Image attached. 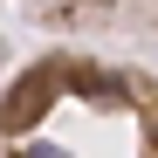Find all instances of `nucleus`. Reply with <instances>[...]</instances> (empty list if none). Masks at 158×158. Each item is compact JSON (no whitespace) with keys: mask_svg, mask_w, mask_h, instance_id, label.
Listing matches in <instances>:
<instances>
[{"mask_svg":"<svg viewBox=\"0 0 158 158\" xmlns=\"http://www.w3.org/2000/svg\"><path fill=\"white\" fill-rule=\"evenodd\" d=\"M0 158H158V76L89 48H48L0 83Z\"/></svg>","mask_w":158,"mask_h":158,"instance_id":"f257e3e1","label":"nucleus"}]
</instances>
